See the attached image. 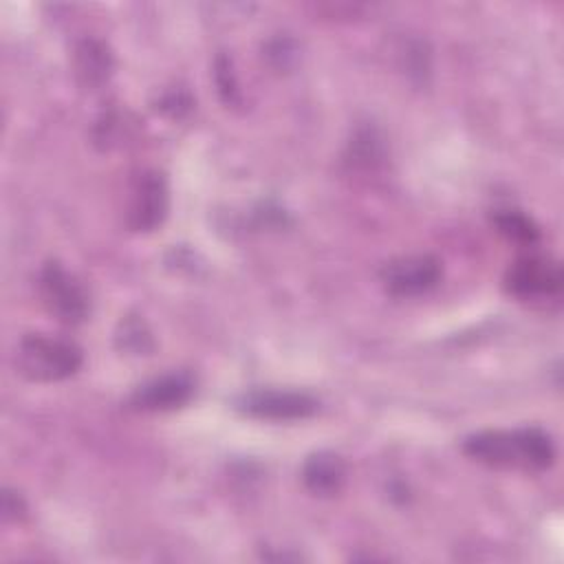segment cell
<instances>
[{
  "mask_svg": "<svg viewBox=\"0 0 564 564\" xmlns=\"http://www.w3.org/2000/svg\"><path fill=\"white\" fill-rule=\"evenodd\" d=\"M463 449L467 456L489 467H516L527 471H542L555 458L553 441L540 427L478 432L465 438Z\"/></svg>",
  "mask_w": 564,
  "mask_h": 564,
  "instance_id": "1",
  "label": "cell"
},
{
  "mask_svg": "<svg viewBox=\"0 0 564 564\" xmlns=\"http://www.w3.org/2000/svg\"><path fill=\"white\" fill-rule=\"evenodd\" d=\"M84 357L79 346L68 339L48 337V335H26L15 348V368L18 372L37 383H53L68 379L82 366Z\"/></svg>",
  "mask_w": 564,
  "mask_h": 564,
  "instance_id": "2",
  "label": "cell"
},
{
  "mask_svg": "<svg viewBox=\"0 0 564 564\" xmlns=\"http://www.w3.org/2000/svg\"><path fill=\"white\" fill-rule=\"evenodd\" d=\"M46 308L64 324H79L88 315V295L59 262H48L40 275Z\"/></svg>",
  "mask_w": 564,
  "mask_h": 564,
  "instance_id": "3",
  "label": "cell"
},
{
  "mask_svg": "<svg viewBox=\"0 0 564 564\" xmlns=\"http://www.w3.org/2000/svg\"><path fill=\"white\" fill-rule=\"evenodd\" d=\"M236 408L253 419L297 421L313 416L319 403L311 394L295 390H249L236 399Z\"/></svg>",
  "mask_w": 564,
  "mask_h": 564,
  "instance_id": "4",
  "label": "cell"
},
{
  "mask_svg": "<svg viewBox=\"0 0 564 564\" xmlns=\"http://www.w3.org/2000/svg\"><path fill=\"white\" fill-rule=\"evenodd\" d=\"M441 262L434 256L423 253L390 260L381 271V280L390 295L412 297L434 289L441 280Z\"/></svg>",
  "mask_w": 564,
  "mask_h": 564,
  "instance_id": "5",
  "label": "cell"
},
{
  "mask_svg": "<svg viewBox=\"0 0 564 564\" xmlns=\"http://www.w3.org/2000/svg\"><path fill=\"white\" fill-rule=\"evenodd\" d=\"M167 214V183L159 172H143L134 181L128 198L126 225L132 231L156 229Z\"/></svg>",
  "mask_w": 564,
  "mask_h": 564,
  "instance_id": "6",
  "label": "cell"
},
{
  "mask_svg": "<svg viewBox=\"0 0 564 564\" xmlns=\"http://www.w3.org/2000/svg\"><path fill=\"white\" fill-rule=\"evenodd\" d=\"M507 291L516 297H544L562 289V269L557 262L540 256L516 260L505 275Z\"/></svg>",
  "mask_w": 564,
  "mask_h": 564,
  "instance_id": "7",
  "label": "cell"
},
{
  "mask_svg": "<svg viewBox=\"0 0 564 564\" xmlns=\"http://www.w3.org/2000/svg\"><path fill=\"white\" fill-rule=\"evenodd\" d=\"M194 394V379L187 372H170L141 383L130 394V405L141 412H167L185 405Z\"/></svg>",
  "mask_w": 564,
  "mask_h": 564,
  "instance_id": "8",
  "label": "cell"
},
{
  "mask_svg": "<svg viewBox=\"0 0 564 564\" xmlns=\"http://www.w3.org/2000/svg\"><path fill=\"white\" fill-rule=\"evenodd\" d=\"M112 68H115L112 53H110L108 44H104L101 40L86 37L75 46L73 73L84 88L95 90L101 84H106L108 77L112 75Z\"/></svg>",
  "mask_w": 564,
  "mask_h": 564,
  "instance_id": "9",
  "label": "cell"
},
{
  "mask_svg": "<svg viewBox=\"0 0 564 564\" xmlns=\"http://www.w3.org/2000/svg\"><path fill=\"white\" fill-rule=\"evenodd\" d=\"M302 480L315 496H335L344 487L346 465L333 452H317L304 463Z\"/></svg>",
  "mask_w": 564,
  "mask_h": 564,
  "instance_id": "10",
  "label": "cell"
},
{
  "mask_svg": "<svg viewBox=\"0 0 564 564\" xmlns=\"http://www.w3.org/2000/svg\"><path fill=\"white\" fill-rule=\"evenodd\" d=\"M494 223L502 236L520 245H533L540 238L538 225L518 209H502L494 216Z\"/></svg>",
  "mask_w": 564,
  "mask_h": 564,
  "instance_id": "11",
  "label": "cell"
},
{
  "mask_svg": "<svg viewBox=\"0 0 564 564\" xmlns=\"http://www.w3.org/2000/svg\"><path fill=\"white\" fill-rule=\"evenodd\" d=\"M117 346L132 355H148L154 348V341H152V335H150L148 326L143 324V319L128 315L119 324Z\"/></svg>",
  "mask_w": 564,
  "mask_h": 564,
  "instance_id": "12",
  "label": "cell"
},
{
  "mask_svg": "<svg viewBox=\"0 0 564 564\" xmlns=\"http://www.w3.org/2000/svg\"><path fill=\"white\" fill-rule=\"evenodd\" d=\"M355 148L352 152V161L355 163H364V165H372L375 161H379L381 156V141L370 132V130H364L355 137V141L350 143V150Z\"/></svg>",
  "mask_w": 564,
  "mask_h": 564,
  "instance_id": "13",
  "label": "cell"
}]
</instances>
